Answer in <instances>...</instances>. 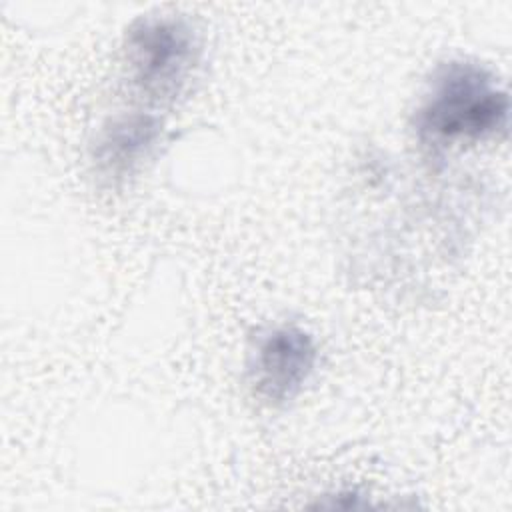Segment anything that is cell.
Segmentation results:
<instances>
[{
  "mask_svg": "<svg viewBox=\"0 0 512 512\" xmlns=\"http://www.w3.org/2000/svg\"><path fill=\"white\" fill-rule=\"evenodd\" d=\"M318 346L298 324H274L252 342L246 376L252 394L266 406H286L302 394L316 372Z\"/></svg>",
  "mask_w": 512,
  "mask_h": 512,
  "instance_id": "cell-3",
  "label": "cell"
},
{
  "mask_svg": "<svg viewBox=\"0 0 512 512\" xmlns=\"http://www.w3.org/2000/svg\"><path fill=\"white\" fill-rule=\"evenodd\" d=\"M200 44L194 28L176 16L136 20L122 46L130 88L150 104L176 100L194 76Z\"/></svg>",
  "mask_w": 512,
  "mask_h": 512,
  "instance_id": "cell-2",
  "label": "cell"
},
{
  "mask_svg": "<svg viewBox=\"0 0 512 512\" xmlns=\"http://www.w3.org/2000/svg\"><path fill=\"white\" fill-rule=\"evenodd\" d=\"M508 94L482 64L454 58L438 64L412 114L420 146L444 152L478 144L508 128Z\"/></svg>",
  "mask_w": 512,
  "mask_h": 512,
  "instance_id": "cell-1",
  "label": "cell"
},
{
  "mask_svg": "<svg viewBox=\"0 0 512 512\" xmlns=\"http://www.w3.org/2000/svg\"><path fill=\"white\" fill-rule=\"evenodd\" d=\"M164 124L154 112L132 110L108 118L90 146L94 176L106 186H120L154 154Z\"/></svg>",
  "mask_w": 512,
  "mask_h": 512,
  "instance_id": "cell-4",
  "label": "cell"
}]
</instances>
